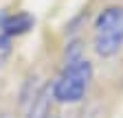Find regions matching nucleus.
Masks as SVG:
<instances>
[{
	"instance_id": "1",
	"label": "nucleus",
	"mask_w": 123,
	"mask_h": 118,
	"mask_svg": "<svg viewBox=\"0 0 123 118\" xmlns=\"http://www.w3.org/2000/svg\"><path fill=\"white\" fill-rule=\"evenodd\" d=\"M90 81H92V64L88 59L84 57L66 59L59 77L51 85V94L62 105H75L86 96Z\"/></svg>"
},
{
	"instance_id": "3",
	"label": "nucleus",
	"mask_w": 123,
	"mask_h": 118,
	"mask_svg": "<svg viewBox=\"0 0 123 118\" xmlns=\"http://www.w3.org/2000/svg\"><path fill=\"white\" fill-rule=\"evenodd\" d=\"M35 20L31 13L26 11H18V13H5L0 18V48H5L7 44L18 37V35H24L33 28Z\"/></svg>"
},
{
	"instance_id": "5",
	"label": "nucleus",
	"mask_w": 123,
	"mask_h": 118,
	"mask_svg": "<svg viewBox=\"0 0 123 118\" xmlns=\"http://www.w3.org/2000/svg\"><path fill=\"white\" fill-rule=\"evenodd\" d=\"M0 118H9V116H7V114H2V116H0Z\"/></svg>"
},
{
	"instance_id": "4",
	"label": "nucleus",
	"mask_w": 123,
	"mask_h": 118,
	"mask_svg": "<svg viewBox=\"0 0 123 118\" xmlns=\"http://www.w3.org/2000/svg\"><path fill=\"white\" fill-rule=\"evenodd\" d=\"M51 98H53L51 85L35 90L33 96H31V107H29L26 118H46L49 116V107H51Z\"/></svg>"
},
{
	"instance_id": "2",
	"label": "nucleus",
	"mask_w": 123,
	"mask_h": 118,
	"mask_svg": "<svg viewBox=\"0 0 123 118\" xmlns=\"http://www.w3.org/2000/svg\"><path fill=\"white\" fill-rule=\"evenodd\" d=\"M92 31V48L103 59L114 57L123 48V7H105L97 20Z\"/></svg>"
}]
</instances>
